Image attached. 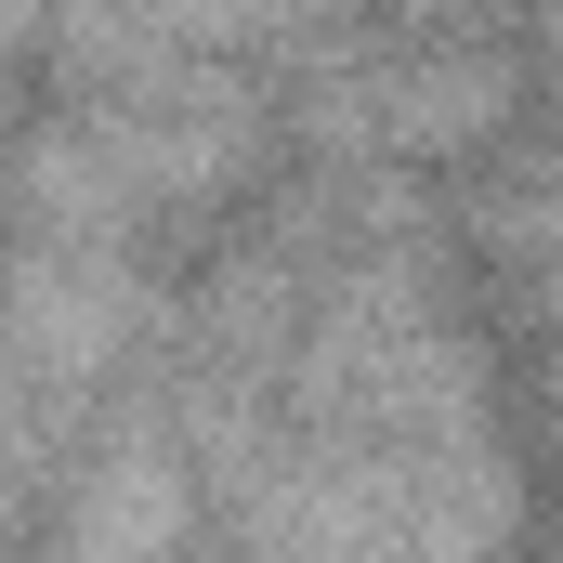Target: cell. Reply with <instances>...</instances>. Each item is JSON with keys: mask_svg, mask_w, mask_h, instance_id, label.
<instances>
[{"mask_svg": "<svg viewBox=\"0 0 563 563\" xmlns=\"http://www.w3.org/2000/svg\"><path fill=\"white\" fill-rule=\"evenodd\" d=\"M66 563H236L210 538V498H197V459H184L170 407H132L92 445L79 511H66Z\"/></svg>", "mask_w": 563, "mask_h": 563, "instance_id": "1", "label": "cell"}, {"mask_svg": "<svg viewBox=\"0 0 563 563\" xmlns=\"http://www.w3.org/2000/svg\"><path fill=\"white\" fill-rule=\"evenodd\" d=\"M144 314V250H79V236H13V341L53 367V380H79V367H106L119 341H132Z\"/></svg>", "mask_w": 563, "mask_h": 563, "instance_id": "2", "label": "cell"}, {"mask_svg": "<svg viewBox=\"0 0 563 563\" xmlns=\"http://www.w3.org/2000/svg\"><path fill=\"white\" fill-rule=\"evenodd\" d=\"M551 79H563V40H551Z\"/></svg>", "mask_w": 563, "mask_h": 563, "instance_id": "3", "label": "cell"}]
</instances>
